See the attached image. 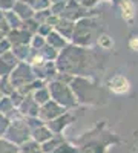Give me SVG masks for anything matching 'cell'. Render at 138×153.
<instances>
[{
  "label": "cell",
  "mask_w": 138,
  "mask_h": 153,
  "mask_svg": "<svg viewBox=\"0 0 138 153\" xmlns=\"http://www.w3.org/2000/svg\"><path fill=\"white\" fill-rule=\"evenodd\" d=\"M101 43H103V45H104V46H107V45H109V43H107V38H106V37H104V38H103V42H101Z\"/></svg>",
  "instance_id": "5b68a950"
},
{
  "label": "cell",
  "mask_w": 138,
  "mask_h": 153,
  "mask_svg": "<svg viewBox=\"0 0 138 153\" xmlns=\"http://www.w3.org/2000/svg\"><path fill=\"white\" fill-rule=\"evenodd\" d=\"M109 87H110L112 92L121 95V94H126L129 91V81L124 78V76L118 75V76H115V78H112L109 81Z\"/></svg>",
  "instance_id": "6da1fadb"
},
{
  "label": "cell",
  "mask_w": 138,
  "mask_h": 153,
  "mask_svg": "<svg viewBox=\"0 0 138 153\" xmlns=\"http://www.w3.org/2000/svg\"><path fill=\"white\" fill-rule=\"evenodd\" d=\"M129 46H131L134 51H138V37H134V38H131Z\"/></svg>",
  "instance_id": "277c9868"
},
{
  "label": "cell",
  "mask_w": 138,
  "mask_h": 153,
  "mask_svg": "<svg viewBox=\"0 0 138 153\" xmlns=\"http://www.w3.org/2000/svg\"><path fill=\"white\" fill-rule=\"evenodd\" d=\"M121 9H123V17L126 19V20H132V17H134V3L132 2H123V5H121Z\"/></svg>",
  "instance_id": "7a4b0ae2"
},
{
  "label": "cell",
  "mask_w": 138,
  "mask_h": 153,
  "mask_svg": "<svg viewBox=\"0 0 138 153\" xmlns=\"http://www.w3.org/2000/svg\"><path fill=\"white\" fill-rule=\"evenodd\" d=\"M0 153H19V152L14 146L6 144V143H0Z\"/></svg>",
  "instance_id": "3957f363"
}]
</instances>
